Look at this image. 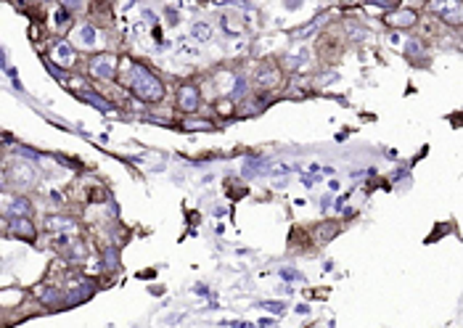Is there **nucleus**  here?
<instances>
[{"instance_id":"nucleus-1","label":"nucleus","mask_w":463,"mask_h":328,"mask_svg":"<svg viewBox=\"0 0 463 328\" xmlns=\"http://www.w3.org/2000/svg\"><path fill=\"white\" fill-rule=\"evenodd\" d=\"M119 66L125 69L122 83H125V87H130V93L138 101H143V104H159L165 98V85H162V80L154 72H148L146 66H141V64H135L130 59H122Z\"/></svg>"},{"instance_id":"nucleus-2","label":"nucleus","mask_w":463,"mask_h":328,"mask_svg":"<svg viewBox=\"0 0 463 328\" xmlns=\"http://www.w3.org/2000/svg\"><path fill=\"white\" fill-rule=\"evenodd\" d=\"M0 215L8 220H22L32 215V201L16 191H3L0 194Z\"/></svg>"},{"instance_id":"nucleus-3","label":"nucleus","mask_w":463,"mask_h":328,"mask_svg":"<svg viewBox=\"0 0 463 328\" xmlns=\"http://www.w3.org/2000/svg\"><path fill=\"white\" fill-rule=\"evenodd\" d=\"M6 180L11 183L13 188H29V185H35L37 183V170L32 162H27V159H13L8 162V167H6Z\"/></svg>"},{"instance_id":"nucleus-4","label":"nucleus","mask_w":463,"mask_h":328,"mask_svg":"<svg viewBox=\"0 0 463 328\" xmlns=\"http://www.w3.org/2000/svg\"><path fill=\"white\" fill-rule=\"evenodd\" d=\"M88 72L93 74L95 80H101V83L114 80L119 74V59L114 53H95L90 64H88Z\"/></svg>"},{"instance_id":"nucleus-5","label":"nucleus","mask_w":463,"mask_h":328,"mask_svg":"<svg viewBox=\"0 0 463 328\" xmlns=\"http://www.w3.org/2000/svg\"><path fill=\"white\" fill-rule=\"evenodd\" d=\"M43 228H46L48 233H56V236H61V233L74 236V233L80 231L77 220H71L69 215H48V218L43 220Z\"/></svg>"},{"instance_id":"nucleus-6","label":"nucleus","mask_w":463,"mask_h":328,"mask_svg":"<svg viewBox=\"0 0 463 328\" xmlns=\"http://www.w3.org/2000/svg\"><path fill=\"white\" fill-rule=\"evenodd\" d=\"M384 22L392 27V29H408L418 22V13L413 8H394L392 13L384 16Z\"/></svg>"},{"instance_id":"nucleus-7","label":"nucleus","mask_w":463,"mask_h":328,"mask_svg":"<svg viewBox=\"0 0 463 328\" xmlns=\"http://www.w3.org/2000/svg\"><path fill=\"white\" fill-rule=\"evenodd\" d=\"M199 104H202V93H199V87L196 85H180L178 87V109L183 111H193L199 109Z\"/></svg>"},{"instance_id":"nucleus-8","label":"nucleus","mask_w":463,"mask_h":328,"mask_svg":"<svg viewBox=\"0 0 463 328\" xmlns=\"http://www.w3.org/2000/svg\"><path fill=\"white\" fill-rule=\"evenodd\" d=\"M8 233H11L13 238H22V241H29V243L37 238V228L29 218L11 220V222H8Z\"/></svg>"},{"instance_id":"nucleus-9","label":"nucleus","mask_w":463,"mask_h":328,"mask_svg":"<svg viewBox=\"0 0 463 328\" xmlns=\"http://www.w3.org/2000/svg\"><path fill=\"white\" fill-rule=\"evenodd\" d=\"M434 11L440 13L448 24H461V13H463L461 3H455V0H445V3H437V6H434Z\"/></svg>"},{"instance_id":"nucleus-10","label":"nucleus","mask_w":463,"mask_h":328,"mask_svg":"<svg viewBox=\"0 0 463 328\" xmlns=\"http://www.w3.org/2000/svg\"><path fill=\"white\" fill-rule=\"evenodd\" d=\"M50 56H53V61L59 64V66H74V59H77V53H74V48H71L69 43H56L53 48H50Z\"/></svg>"},{"instance_id":"nucleus-11","label":"nucleus","mask_w":463,"mask_h":328,"mask_svg":"<svg viewBox=\"0 0 463 328\" xmlns=\"http://www.w3.org/2000/svg\"><path fill=\"white\" fill-rule=\"evenodd\" d=\"M257 85L265 87V90H270V87H278L281 85V69H275V66H268V69H262L257 74Z\"/></svg>"},{"instance_id":"nucleus-12","label":"nucleus","mask_w":463,"mask_h":328,"mask_svg":"<svg viewBox=\"0 0 463 328\" xmlns=\"http://www.w3.org/2000/svg\"><path fill=\"white\" fill-rule=\"evenodd\" d=\"M74 43L80 45V48H93L95 45V29L90 24H83L77 29V37H74Z\"/></svg>"},{"instance_id":"nucleus-13","label":"nucleus","mask_w":463,"mask_h":328,"mask_svg":"<svg viewBox=\"0 0 463 328\" xmlns=\"http://www.w3.org/2000/svg\"><path fill=\"white\" fill-rule=\"evenodd\" d=\"M191 37H196V40H212V27L204 24V22H196V24L191 27Z\"/></svg>"},{"instance_id":"nucleus-14","label":"nucleus","mask_w":463,"mask_h":328,"mask_svg":"<svg viewBox=\"0 0 463 328\" xmlns=\"http://www.w3.org/2000/svg\"><path fill=\"white\" fill-rule=\"evenodd\" d=\"M40 299H43V302H46L48 307H61V304H64V294L56 292V289H46Z\"/></svg>"},{"instance_id":"nucleus-15","label":"nucleus","mask_w":463,"mask_h":328,"mask_svg":"<svg viewBox=\"0 0 463 328\" xmlns=\"http://www.w3.org/2000/svg\"><path fill=\"white\" fill-rule=\"evenodd\" d=\"M217 114H220V117H230V114H233V101H230V98H220V101H217Z\"/></svg>"},{"instance_id":"nucleus-16","label":"nucleus","mask_w":463,"mask_h":328,"mask_svg":"<svg viewBox=\"0 0 463 328\" xmlns=\"http://www.w3.org/2000/svg\"><path fill=\"white\" fill-rule=\"evenodd\" d=\"M186 127H193V130H212V122L207 120H193V122H186Z\"/></svg>"}]
</instances>
